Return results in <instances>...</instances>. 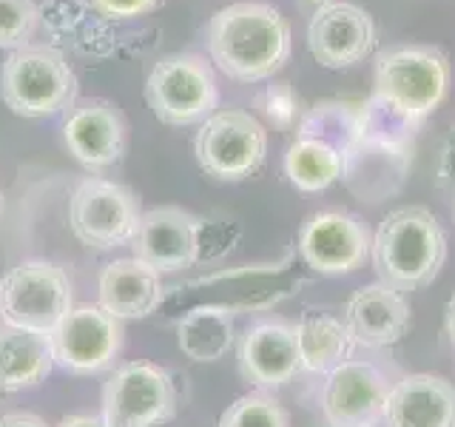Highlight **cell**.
Returning a JSON list of instances; mask_svg holds the SVG:
<instances>
[{
  "label": "cell",
  "mask_w": 455,
  "mask_h": 427,
  "mask_svg": "<svg viewBox=\"0 0 455 427\" xmlns=\"http://www.w3.org/2000/svg\"><path fill=\"white\" fill-rule=\"evenodd\" d=\"M40 26L35 0H0V49H26Z\"/></svg>",
  "instance_id": "28"
},
{
  "label": "cell",
  "mask_w": 455,
  "mask_h": 427,
  "mask_svg": "<svg viewBox=\"0 0 455 427\" xmlns=\"http://www.w3.org/2000/svg\"><path fill=\"white\" fill-rule=\"evenodd\" d=\"M345 154L319 140L296 137L284 151V174L291 185L302 194H319L341 180Z\"/></svg>",
  "instance_id": "24"
},
{
  "label": "cell",
  "mask_w": 455,
  "mask_h": 427,
  "mask_svg": "<svg viewBox=\"0 0 455 427\" xmlns=\"http://www.w3.org/2000/svg\"><path fill=\"white\" fill-rule=\"evenodd\" d=\"M435 180H438L441 189L455 197V125L450 128V134L444 137V142H441Z\"/></svg>",
  "instance_id": "31"
},
{
  "label": "cell",
  "mask_w": 455,
  "mask_h": 427,
  "mask_svg": "<svg viewBox=\"0 0 455 427\" xmlns=\"http://www.w3.org/2000/svg\"><path fill=\"white\" fill-rule=\"evenodd\" d=\"M217 427H291V413L270 391H251L222 410Z\"/></svg>",
  "instance_id": "27"
},
{
  "label": "cell",
  "mask_w": 455,
  "mask_h": 427,
  "mask_svg": "<svg viewBox=\"0 0 455 427\" xmlns=\"http://www.w3.org/2000/svg\"><path fill=\"white\" fill-rule=\"evenodd\" d=\"M296 248L310 270L322 277H345L370 260L373 234L355 214L319 211L305 220Z\"/></svg>",
  "instance_id": "12"
},
{
  "label": "cell",
  "mask_w": 455,
  "mask_h": 427,
  "mask_svg": "<svg viewBox=\"0 0 455 427\" xmlns=\"http://www.w3.org/2000/svg\"><path fill=\"white\" fill-rule=\"evenodd\" d=\"M57 427H108L106 424V419L103 416H66V419H60V424Z\"/></svg>",
  "instance_id": "33"
},
{
  "label": "cell",
  "mask_w": 455,
  "mask_h": 427,
  "mask_svg": "<svg viewBox=\"0 0 455 427\" xmlns=\"http://www.w3.org/2000/svg\"><path fill=\"white\" fill-rule=\"evenodd\" d=\"M452 199H455V197H452Z\"/></svg>",
  "instance_id": "37"
},
{
  "label": "cell",
  "mask_w": 455,
  "mask_h": 427,
  "mask_svg": "<svg viewBox=\"0 0 455 427\" xmlns=\"http://www.w3.org/2000/svg\"><path fill=\"white\" fill-rule=\"evenodd\" d=\"M97 299V305L108 310L111 317H117L120 322L146 319L165 299L163 274H156L151 265L137 260V256L114 260L100 270Z\"/></svg>",
  "instance_id": "20"
},
{
  "label": "cell",
  "mask_w": 455,
  "mask_h": 427,
  "mask_svg": "<svg viewBox=\"0 0 455 427\" xmlns=\"http://www.w3.org/2000/svg\"><path fill=\"white\" fill-rule=\"evenodd\" d=\"M177 345L191 362H217L234 345V310L228 305L191 308L177 322Z\"/></svg>",
  "instance_id": "23"
},
{
  "label": "cell",
  "mask_w": 455,
  "mask_h": 427,
  "mask_svg": "<svg viewBox=\"0 0 455 427\" xmlns=\"http://www.w3.org/2000/svg\"><path fill=\"white\" fill-rule=\"evenodd\" d=\"M293 327L299 359H302V370H307V374H331L333 367L347 362L355 350L347 325L339 317H331V313L307 310Z\"/></svg>",
  "instance_id": "22"
},
{
  "label": "cell",
  "mask_w": 455,
  "mask_h": 427,
  "mask_svg": "<svg viewBox=\"0 0 455 427\" xmlns=\"http://www.w3.org/2000/svg\"><path fill=\"white\" fill-rule=\"evenodd\" d=\"M381 427H455V384L435 374L398 376Z\"/></svg>",
  "instance_id": "19"
},
{
  "label": "cell",
  "mask_w": 455,
  "mask_h": 427,
  "mask_svg": "<svg viewBox=\"0 0 455 427\" xmlns=\"http://www.w3.org/2000/svg\"><path fill=\"white\" fill-rule=\"evenodd\" d=\"M373 14L353 0H324L307 23V49L324 68L364 63L376 49Z\"/></svg>",
  "instance_id": "14"
},
{
  "label": "cell",
  "mask_w": 455,
  "mask_h": 427,
  "mask_svg": "<svg viewBox=\"0 0 455 427\" xmlns=\"http://www.w3.org/2000/svg\"><path fill=\"white\" fill-rule=\"evenodd\" d=\"M54 370L49 336L0 325V396L32 391Z\"/></svg>",
  "instance_id": "21"
},
{
  "label": "cell",
  "mask_w": 455,
  "mask_h": 427,
  "mask_svg": "<svg viewBox=\"0 0 455 427\" xmlns=\"http://www.w3.org/2000/svg\"><path fill=\"white\" fill-rule=\"evenodd\" d=\"M362 123V103L353 100H322L310 106L296 125V137L319 140L324 146H333L336 151L347 154V149L359 140Z\"/></svg>",
  "instance_id": "25"
},
{
  "label": "cell",
  "mask_w": 455,
  "mask_h": 427,
  "mask_svg": "<svg viewBox=\"0 0 455 427\" xmlns=\"http://www.w3.org/2000/svg\"><path fill=\"white\" fill-rule=\"evenodd\" d=\"M447 89L450 63L433 46H393L376 57L373 94L421 123L444 103Z\"/></svg>",
  "instance_id": "5"
},
{
  "label": "cell",
  "mask_w": 455,
  "mask_h": 427,
  "mask_svg": "<svg viewBox=\"0 0 455 427\" xmlns=\"http://www.w3.org/2000/svg\"><path fill=\"white\" fill-rule=\"evenodd\" d=\"M370 260H373L379 282L402 294L419 291L430 285L444 268L447 234L430 208H393L373 231Z\"/></svg>",
  "instance_id": "2"
},
{
  "label": "cell",
  "mask_w": 455,
  "mask_h": 427,
  "mask_svg": "<svg viewBox=\"0 0 455 427\" xmlns=\"http://www.w3.org/2000/svg\"><path fill=\"white\" fill-rule=\"evenodd\" d=\"M307 4H316L319 6V4H324V0H307Z\"/></svg>",
  "instance_id": "36"
},
{
  "label": "cell",
  "mask_w": 455,
  "mask_h": 427,
  "mask_svg": "<svg viewBox=\"0 0 455 427\" xmlns=\"http://www.w3.org/2000/svg\"><path fill=\"white\" fill-rule=\"evenodd\" d=\"M163 0H92V6L106 14V18L114 20H132V18H142V14L154 12Z\"/></svg>",
  "instance_id": "30"
},
{
  "label": "cell",
  "mask_w": 455,
  "mask_h": 427,
  "mask_svg": "<svg viewBox=\"0 0 455 427\" xmlns=\"http://www.w3.org/2000/svg\"><path fill=\"white\" fill-rule=\"evenodd\" d=\"M71 305L68 274L49 260H26L0 279V319L4 325L52 336Z\"/></svg>",
  "instance_id": "6"
},
{
  "label": "cell",
  "mask_w": 455,
  "mask_h": 427,
  "mask_svg": "<svg viewBox=\"0 0 455 427\" xmlns=\"http://www.w3.org/2000/svg\"><path fill=\"white\" fill-rule=\"evenodd\" d=\"M211 63L236 83L270 80L288 63L293 40L282 12L262 0H239L213 12L205 28Z\"/></svg>",
  "instance_id": "1"
},
{
  "label": "cell",
  "mask_w": 455,
  "mask_h": 427,
  "mask_svg": "<svg viewBox=\"0 0 455 427\" xmlns=\"http://www.w3.org/2000/svg\"><path fill=\"white\" fill-rule=\"evenodd\" d=\"M146 100L154 117L165 125H203L220 106L213 66L194 52L165 54L148 71Z\"/></svg>",
  "instance_id": "4"
},
{
  "label": "cell",
  "mask_w": 455,
  "mask_h": 427,
  "mask_svg": "<svg viewBox=\"0 0 455 427\" xmlns=\"http://www.w3.org/2000/svg\"><path fill=\"white\" fill-rule=\"evenodd\" d=\"M142 220L140 197L123 182L85 177L68 199V225L89 251L132 246Z\"/></svg>",
  "instance_id": "7"
},
{
  "label": "cell",
  "mask_w": 455,
  "mask_h": 427,
  "mask_svg": "<svg viewBox=\"0 0 455 427\" xmlns=\"http://www.w3.org/2000/svg\"><path fill=\"white\" fill-rule=\"evenodd\" d=\"M194 154L208 177L239 182L262 168L267 154L265 125L242 109H222L199 125Z\"/></svg>",
  "instance_id": "8"
},
{
  "label": "cell",
  "mask_w": 455,
  "mask_h": 427,
  "mask_svg": "<svg viewBox=\"0 0 455 427\" xmlns=\"http://www.w3.org/2000/svg\"><path fill=\"white\" fill-rule=\"evenodd\" d=\"M239 374L256 391H276L302 374L296 327L284 319H262L245 327L236 345Z\"/></svg>",
  "instance_id": "15"
},
{
  "label": "cell",
  "mask_w": 455,
  "mask_h": 427,
  "mask_svg": "<svg viewBox=\"0 0 455 427\" xmlns=\"http://www.w3.org/2000/svg\"><path fill=\"white\" fill-rule=\"evenodd\" d=\"M444 334H447V342L455 353V294L447 299V308H444Z\"/></svg>",
  "instance_id": "34"
},
{
  "label": "cell",
  "mask_w": 455,
  "mask_h": 427,
  "mask_svg": "<svg viewBox=\"0 0 455 427\" xmlns=\"http://www.w3.org/2000/svg\"><path fill=\"white\" fill-rule=\"evenodd\" d=\"M63 142L89 171L111 168L125 154V120L120 109L108 100H80L66 114Z\"/></svg>",
  "instance_id": "16"
},
{
  "label": "cell",
  "mask_w": 455,
  "mask_h": 427,
  "mask_svg": "<svg viewBox=\"0 0 455 427\" xmlns=\"http://www.w3.org/2000/svg\"><path fill=\"white\" fill-rule=\"evenodd\" d=\"M180 393L171 374L151 362H125L103 384L108 427H160L177 416Z\"/></svg>",
  "instance_id": "9"
},
{
  "label": "cell",
  "mask_w": 455,
  "mask_h": 427,
  "mask_svg": "<svg viewBox=\"0 0 455 427\" xmlns=\"http://www.w3.org/2000/svg\"><path fill=\"white\" fill-rule=\"evenodd\" d=\"M393 379L367 359H347L324 374L319 405L327 427H381Z\"/></svg>",
  "instance_id": "11"
},
{
  "label": "cell",
  "mask_w": 455,
  "mask_h": 427,
  "mask_svg": "<svg viewBox=\"0 0 455 427\" xmlns=\"http://www.w3.org/2000/svg\"><path fill=\"white\" fill-rule=\"evenodd\" d=\"M0 217H4V191H0Z\"/></svg>",
  "instance_id": "35"
},
{
  "label": "cell",
  "mask_w": 455,
  "mask_h": 427,
  "mask_svg": "<svg viewBox=\"0 0 455 427\" xmlns=\"http://www.w3.org/2000/svg\"><path fill=\"white\" fill-rule=\"evenodd\" d=\"M421 120L398 111L387 100L370 94L362 103V123H359V140L370 142H387V146H416V134Z\"/></svg>",
  "instance_id": "26"
},
{
  "label": "cell",
  "mask_w": 455,
  "mask_h": 427,
  "mask_svg": "<svg viewBox=\"0 0 455 427\" xmlns=\"http://www.w3.org/2000/svg\"><path fill=\"white\" fill-rule=\"evenodd\" d=\"M341 322L347 325V334L355 348L384 350L398 345L407 336L410 305L402 291L384 282H373L347 299Z\"/></svg>",
  "instance_id": "18"
},
{
  "label": "cell",
  "mask_w": 455,
  "mask_h": 427,
  "mask_svg": "<svg viewBox=\"0 0 455 427\" xmlns=\"http://www.w3.org/2000/svg\"><path fill=\"white\" fill-rule=\"evenodd\" d=\"M123 322L100 305L71 308L49 336L54 365L75 376L111 370L123 350Z\"/></svg>",
  "instance_id": "10"
},
{
  "label": "cell",
  "mask_w": 455,
  "mask_h": 427,
  "mask_svg": "<svg viewBox=\"0 0 455 427\" xmlns=\"http://www.w3.org/2000/svg\"><path fill=\"white\" fill-rule=\"evenodd\" d=\"M416 146H387V142L355 140L345 154L341 182L367 205H381L404 189Z\"/></svg>",
  "instance_id": "17"
},
{
  "label": "cell",
  "mask_w": 455,
  "mask_h": 427,
  "mask_svg": "<svg viewBox=\"0 0 455 427\" xmlns=\"http://www.w3.org/2000/svg\"><path fill=\"white\" fill-rule=\"evenodd\" d=\"M256 109H259V114L276 128V132H296V125L305 114L293 85L284 80L265 85V89L256 94Z\"/></svg>",
  "instance_id": "29"
},
{
  "label": "cell",
  "mask_w": 455,
  "mask_h": 427,
  "mask_svg": "<svg viewBox=\"0 0 455 427\" xmlns=\"http://www.w3.org/2000/svg\"><path fill=\"white\" fill-rule=\"evenodd\" d=\"M205 220L180 205H160L142 211L132 251L156 274H180L203 256Z\"/></svg>",
  "instance_id": "13"
},
{
  "label": "cell",
  "mask_w": 455,
  "mask_h": 427,
  "mask_svg": "<svg viewBox=\"0 0 455 427\" xmlns=\"http://www.w3.org/2000/svg\"><path fill=\"white\" fill-rule=\"evenodd\" d=\"M0 427H49V424L43 422L37 413L14 410V413H6V416H0Z\"/></svg>",
  "instance_id": "32"
},
{
  "label": "cell",
  "mask_w": 455,
  "mask_h": 427,
  "mask_svg": "<svg viewBox=\"0 0 455 427\" xmlns=\"http://www.w3.org/2000/svg\"><path fill=\"white\" fill-rule=\"evenodd\" d=\"M0 100L20 117H52L75 106L77 77L57 49H14L0 66Z\"/></svg>",
  "instance_id": "3"
}]
</instances>
